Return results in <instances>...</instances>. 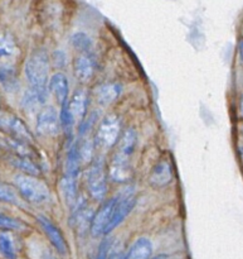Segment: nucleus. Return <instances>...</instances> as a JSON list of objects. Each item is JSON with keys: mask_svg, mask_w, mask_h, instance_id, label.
Here are the masks:
<instances>
[{"mask_svg": "<svg viewBox=\"0 0 243 259\" xmlns=\"http://www.w3.org/2000/svg\"><path fill=\"white\" fill-rule=\"evenodd\" d=\"M50 61L49 56L44 50H38L33 52L25 63L24 72L32 93L38 98L40 103L45 100L49 85Z\"/></svg>", "mask_w": 243, "mask_h": 259, "instance_id": "nucleus-1", "label": "nucleus"}, {"mask_svg": "<svg viewBox=\"0 0 243 259\" xmlns=\"http://www.w3.org/2000/svg\"><path fill=\"white\" fill-rule=\"evenodd\" d=\"M14 185L20 196L30 204H43L49 199V189L38 177L24 174L17 175Z\"/></svg>", "mask_w": 243, "mask_h": 259, "instance_id": "nucleus-2", "label": "nucleus"}, {"mask_svg": "<svg viewBox=\"0 0 243 259\" xmlns=\"http://www.w3.org/2000/svg\"><path fill=\"white\" fill-rule=\"evenodd\" d=\"M121 137L120 119L115 114H108L101 120L96 132L95 143L101 149H110L117 144Z\"/></svg>", "mask_w": 243, "mask_h": 259, "instance_id": "nucleus-3", "label": "nucleus"}, {"mask_svg": "<svg viewBox=\"0 0 243 259\" xmlns=\"http://www.w3.org/2000/svg\"><path fill=\"white\" fill-rule=\"evenodd\" d=\"M86 185L93 200L101 201L105 199L107 192V172L102 162L97 161L91 164L86 177Z\"/></svg>", "mask_w": 243, "mask_h": 259, "instance_id": "nucleus-4", "label": "nucleus"}, {"mask_svg": "<svg viewBox=\"0 0 243 259\" xmlns=\"http://www.w3.org/2000/svg\"><path fill=\"white\" fill-rule=\"evenodd\" d=\"M0 132L9 134L12 138L18 141L30 143L33 141V136L29 132L24 121L18 118L12 111L0 109Z\"/></svg>", "mask_w": 243, "mask_h": 259, "instance_id": "nucleus-5", "label": "nucleus"}, {"mask_svg": "<svg viewBox=\"0 0 243 259\" xmlns=\"http://www.w3.org/2000/svg\"><path fill=\"white\" fill-rule=\"evenodd\" d=\"M135 205L136 196L135 194H134L133 189L125 190L124 192H121L117 196V204H116L115 211H113L110 225H108L107 230H106V234H108V233H111L112 230H115L116 228L128 218V215L130 214L131 210L135 207Z\"/></svg>", "mask_w": 243, "mask_h": 259, "instance_id": "nucleus-6", "label": "nucleus"}, {"mask_svg": "<svg viewBox=\"0 0 243 259\" xmlns=\"http://www.w3.org/2000/svg\"><path fill=\"white\" fill-rule=\"evenodd\" d=\"M116 204H117V196L112 197V199L103 202L100 206V209H98L97 211H96V214L93 215L90 232L95 238L100 237V235L102 234H106V230H107L111 219H112Z\"/></svg>", "mask_w": 243, "mask_h": 259, "instance_id": "nucleus-7", "label": "nucleus"}, {"mask_svg": "<svg viewBox=\"0 0 243 259\" xmlns=\"http://www.w3.org/2000/svg\"><path fill=\"white\" fill-rule=\"evenodd\" d=\"M35 129L44 137H57L62 131L59 114L53 106H47L38 114Z\"/></svg>", "mask_w": 243, "mask_h": 259, "instance_id": "nucleus-8", "label": "nucleus"}, {"mask_svg": "<svg viewBox=\"0 0 243 259\" xmlns=\"http://www.w3.org/2000/svg\"><path fill=\"white\" fill-rule=\"evenodd\" d=\"M38 223H39L40 228L44 232L45 237L48 238L52 245L54 247V249L57 250L59 254H67L68 252V247H67V242H66L65 237H63L62 232L57 228V225L49 220L48 218L43 217V215H39L38 217Z\"/></svg>", "mask_w": 243, "mask_h": 259, "instance_id": "nucleus-9", "label": "nucleus"}, {"mask_svg": "<svg viewBox=\"0 0 243 259\" xmlns=\"http://www.w3.org/2000/svg\"><path fill=\"white\" fill-rule=\"evenodd\" d=\"M133 166L130 163V159L124 158V157L115 154L111 161L110 168H108V177L115 182H129L133 179Z\"/></svg>", "mask_w": 243, "mask_h": 259, "instance_id": "nucleus-10", "label": "nucleus"}, {"mask_svg": "<svg viewBox=\"0 0 243 259\" xmlns=\"http://www.w3.org/2000/svg\"><path fill=\"white\" fill-rule=\"evenodd\" d=\"M48 91L52 93L60 108L67 105L70 101V85H68V80L65 73L57 72L50 77Z\"/></svg>", "mask_w": 243, "mask_h": 259, "instance_id": "nucleus-11", "label": "nucleus"}, {"mask_svg": "<svg viewBox=\"0 0 243 259\" xmlns=\"http://www.w3.org/2000/svg\"><path fill=\"white\" fill-rule=\"evenodd\" d=\"M123 93V86L117 82H105L100 83L93 89V99L96 103L102 106H107L117 100L118 96Z\"/></svg>", "mask_w": 243, "mask_h": 259, "instance_id": "nucleus-12", "label": "nucleus"}, {"mask_svg": "<svg viewBox=\"0 0 243 259\" xmlns=\"http://www.w3.org/2000/svg\"><path fill=\"white\" fill-rule=\"evenodd\" d=\"M173 180V168H171L170 162L160 161L153 169H151L149 182L153 187L161 189V187L168 186Z\"/></svg>", "mask_w": 243, "mask_h": 259, "instance_id": "nucleus-13", "label": "nucleus"}, {"mask_svg": "<svg viewBox=\"0 0 243 259\" xmlns=\"http://www.w3.org/2000/svg\"><path fill=\"white\" fill-rule=\"evenodd\" d=\"M88 103H90V96L85 89H77L72 98L68 101V110L71 111L72 116L78 120H83L87 113Z\"/></svg>", "mask_w": 243, "mask_h": 259, "instance_id": "nucleus-14", "label": "nucleus"}, {"mask_svg": "<svg viewBox=\"0 0 243 259\" xmlns=\"http://www.w3.org/2000/svg\"><path fill=\"white\" fill-rule=\"evenodd\" d=\"M73 72L81 82H88L95 72V61L90 55H80L73 62Z\"/></svg>", "mask_w": 243, "mask_h": 259, "instance_id": "nucleus-15", "label": "nucleus"}, {"mask_svg": "<svg viewBox=\"0 0 243 259\" xmlns=\"http://www.w3.org/2000/svg\"><path fill=\"white\" fill-rule=\"evenodd\" d=\"M136 144H138V134H136L135 129L128 128L124 133H121L115 154L130 159V157L134 154V151H135Z\"/></svg>", "mask_w": 243, "mask_h": 259, "instance_id": "nucleus-16", "label": "nucleus"}, {"mask_svg": "<svg viewBox=\"0 0 243 259\" xmlns=\"http://www.w3.org/2000/svg\"><path fill=\"white\" fill-rule=\"evenodd\" d=\"M18 56V46L9 34H0V66L13 67L10 60H15Z\"/></svg>", "mask_w": 243, "mask_h": 259, "instance_id": "nucleus-17", "label": "nucleus"}, {"mask_svg": "<svg viewBox=\"0 0 243 259\" xmlns=\"http://www.w3.org/2000/svg\"><path fill=\"white\" fill-rule=\"evenodd\" d=\"M153 254V244L150 239L143 237L133 243L124 259H150Z\"/></svg>", "mask_w": 243, "mask_h": 259, "instance_id": "nucleus-18", "label": "nucleus"}, {"mask_svg": "<svg viewBox=\"0 0 243 259\" xmlns=\"http://www.w3.org/2000/svg\"><path fill=\"white\" fill-rule=\"evenodd\" d=\"M81 163H82V159H81L80 154V146L78 143H75L73 146H71L70 151L67 153V158H66V174L65 176L75 177L77 179V175L80 172Z\"/></svg>", "mask_w": 243, "mask_h": 259, "instance_id": "nucleus-19", "label": "nucleus"}, {"mask_svg": "<svg viewBox=\"0 0 243 259\" xmlns=\"http://www.w3.org/2000/svg\"><path fill=\"white\" fill-rule=\"evenodd\" d=\"M10 163H12L14 167H17L19 171L24 172V175H29V176L37 177L40 172L39 167L37 166L34 159L28 158V157L13 154V156L10 157Z\"/></svg>", "mask_w": 243, "mask_h": 259, "instance_id": "nucleus-20", "label": "nucleus"}, {"mask_svg": "<svg viewBox=\"0 0 243 259\" xmlns=\"http://www.w3.org/2000/svg\"><path fill=\"white\" fill-rule=\"evenodd\" d=\"M0 254L5 259H17V244L10 232H0Z\"/></svg>", "mask_w": 243, "mask_h": 259, "instance_id": "nucleus-21", "label": "nucleus"}, {"mask_svg": "<svg viewBox=\"0 0 243 259\" xmlns=\"http://www.w3.org/2000/svg\"><path fill=\"white\" fill-rule=\"evenodd\" d=\"M76 180L77 179H75V177L65 176L60 182L66 202L72 207L77 205V184H76Z\"/></svg>", "mask_w": 243, "mask_h": 259, "instance_id": "nucleus-22", "label": "nucleus"}, {"mask_svg": "<svg viewBox=\"0 0 243 259\" xmlns=\"http://www.w3.org/2000/svg\"><path fill=\"white\" fill-rule=\"evenodd\" d=\"M71 43L78 52H81V55H88L92 48V39L82 32L75 33L71 38Z\"/></svg>", "mask_w": 243, "mask_h": 259, "instance_id": "nucleus-23", "label": "nucleus"}, {"mask_svg": "<svg viewBox=\"0 0 243 259\" xmlns=\"http://www.w3.org/2000/svg\"><path fill=\"white\" fill-rule=\"evenodd\" d=\"M24 229H27L24 223L0 212V232L12 233V232H18V230H24Z\"/></svg>", "mask_w": 243, "mask_h": 259, "instance_id": "nucleus-24", "label": "nucleus"}, {"mask_svg": "<svg viewBox=\"0 0 243 259\" xmlns=\"http://www.w3.org/2000/svg\"><path fill=\"white\" fill-rule=\"evenodd\" d=\"M0 201L8 202V204H19L18 192L10 185L3 181H0Z\"/></svg>", "mask_w": 243, "mask_h": 259, "instance_id": "nucleus-25", "label": "nucleus"}, {"mask_svg": "<svg viewBox=\"0 0 243 259\" xmlns=\"http://www.w3.org/2000/svg\"><path fill=\"white\" fill-rule=\"evenodd\" d=\"M111 248H112V240L110 238H106V239L102 240V243L98 247L97 255H96V259H107L108 254L111 252Z\"/></svg>", "mask_w": 243, "mask_h": 259, "instance_id": "nucleus-26", "label": "nucleus"}, {"mask_svg": "<svg viewBox=\"0 0 243 259\" xmlns=\"http://www.w3.org/2000/svg\"><path fill=\"white\" fill-rule=\"evenodd\" d=\"M238 53H239V57H241V60L243 62V39L239 40V43H238Z\"/></svg>", "mask_w": 243, "mask_h": 259, "instance_id": "nucleus-27", "label": "nucleus"}, {"mask_svg": "<svg viewBox=\"0 0 243 259\" xmlns=\"http://www.w3.org/2000/svg\"><path fill=\"white\" fill-rule=\"evenodd\" d=\"M151 259H170V258H169L168 255H165V254H160V255H156V257H154Z\"/></svg>", "mask_w": 243, "mask_h": 259, "instance_id": "nucleus-28", "label": "nucleus"}, {"mask_svg": "<svg viewBox=\"0 0 243 259\" xmlns=\"http://www.w3.org/2000/svg\"><path fill=\"white\" fill-rule=\"evenodd\" d=\"M239 111H241V115L243 116V98L241 100V105H239Z\"/></svg>", "mask_w": 243, "mask_h": 259, "instance_id": "nucleus-29", "label": "nucleus"}]
</instances>
